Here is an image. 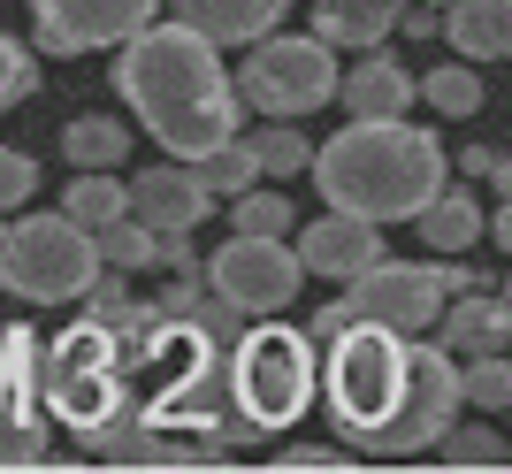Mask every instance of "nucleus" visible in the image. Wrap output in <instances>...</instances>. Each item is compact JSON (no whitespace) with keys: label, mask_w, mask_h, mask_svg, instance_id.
<instances>
[{"label":"nucleus","mask_w":512,"mask_h":474,"mask_svg":"<svg viewBox=\"0 0 512 474\" xmlns=\"http://www.w3.org/2000/svg\"><path fill=\"white\" fill-rule=\"evenodd\" d=\"M321 406L360 459H406L459 421V367L444 345L398 337L383 322H344L321 360Z\"/></svg>","instance_id":"f257e3e1"},{"label":"nucleus","mask_w":512,"mask_h":474,"mask_svg":"<svg viewBox=\"0 0 512 474\" xmlns=\"http://www.w3.org/2000/svg\"><path fill=\"white\" fill-rule=\"evenodd\" d=\"M115 92L153 130V146L176 161H207L214 146H230L245 115L237 77L222 69V46L192 23H138L115 62Z\"/></svg>","instance_id":"f03ea898"},{"label":"nucleus","mask_w":512,"mask_h":474,"mask_svg":"<svg viewBox=\"0 0 512 474\" xmlns=\"http://www.w3.org/2000/svg\"><path fill=\"white\" fill-rule=\"evenodd\" d=\"M306 169H314L329 207L367 222H413L444 192V146L428 130H413L406 115H352V130L314 146Z\"/></svg>","instance_id":"7ed1b4c3"},{"label":"nucleus","mask_w":512,"mask_h":474,"mask_svg":"<svg viewBox=\"0 0 512 474\" xmlns=\"http://www.w3.org/2000/svg\"><path fill=\"white\" fill-rule=\"evenodd\" d=\"M130 383H146V390H138V406H146L153 429L214 436V413L230 406V345H222L214 329L184 322V314H161V322L138 337Z\"/></svg>","instance_id":"20e7f679"},{"label":"nucleus","mask_w":512,"mask_h":474,"mask_svg":"<svg viewBox=\"0 0 512 474\" xmlns=\"http://www.w3.org/2000/svg\"><path fill=\"white\" fill-rule=\"evenodd\" d=\"M314 398V337L283 329L276 314L260 329H237L230 345V406L214 413V444H253V436L291 429Z\"/></svg>","instance_id":"39448f33"},{"label":"nucleus","mask_w":512,"mask_h":474,"mask_svg":"<svg viewBox=\"0 0 512 474\" xmlns=\"http://www.w3.org/2000/svg\"><path fill=\"white\" fill-rule=\"evenodd\" d=\"M92 276H100V245H92L85 222L23 215L0 230V291H16L31 306H69V299H85Z\"/></svg>","instance_id":"423d86ee"},{"label":"nucleus","mask_w":512,"mask_h":474,"mask_svg":"<svg viewBox=\"0 0 512 474\" xmlns=\"http://www.w3.org/2000/svg\"><path fill=\"white\" fill-rule=\"evenodd\" d=\"M39 398L54 413H62L69 429L85 436V429H100L107 413L130 398V360H123V337L107 322H77V329H62L54 345H46V375H39Z\"/></svg>","instance_id":"0eeeda50"},{"label":"nucleus","mask_w":512,"mask_h":474,"mask_svg":"<svg viewBox=\"0 0 512 474\" xmlns=\"http://www.w3.org/2000/svg\"><path fill=\"white\" fill-rule=\"evenodd\" d=\"M237 100L276 123H299L321 100H337V46H321L314 31L306 39H253L245 69H237Z\"/></svg>","instance_id":"6e6552de"},{"label":"nucleus","mask_w":512,"mask_h":474,"mask_svg":"<svg viewBox=\"0 0 512 474\" xmlns=\"http://www.w3.org/2000/svg\"><path fill=\"white\" fill-rule=\"evenodd\" d=\"M344 314L383 322L398 337H421L444 314V276H436V260H375V268H360L344 283Z\"/></svg>","instance_id":"1a4fd4ad"},{"label":"nucleus","mask_w":512,"mask_h":474,"mask_svg":"<svg viewBox=\"0 0 512 474\" xmlns=\"http://www.w3.org/2000/svg\"><path fill=\"white\" fill-rule=\"evenodd\" d=\"M199 276H207V291H222L237 314H283V306L299 299L306 268H299V253H291L283 237H245L237 230Z\"/></svg>","instance_id":"9d476101"},{"label":"nucleus","mask_w":512,"mask_h":474,"mask_svg":"<svg viewBox=\"0 0 512 474\" xmlns=\"http://www.w3.org/2000/svg\"><path fill=\"white\" fill-rule=\"evenodd\" d=\"M138 23H153V0H31L39 54H100L123 46Z\"/></svg>","instance_id":"9b49d317"},{"label":"nucleus","mask_w":512,"mask_h":474,"mask_svg":"<svg viewBox=\"0 0 512 474\" xmlns=\"http://www.w3.org/2000/svg\"><path fill=\"white\" fill-rule=\"evenodd\" d=\"M299 253L306 276H329V283H352L360 268H375L383 260V222L367 215H344V207H329L321 222H306V237L291 245Z\"/></svg>","instance_id":"f8f14e48"},{"label":"nucleus","mask_w":512,"mask_h":474,"mask_svg":"<svg viewBox=\"0 0 512 474\" xmlns=\"http://www.w3.org/2000/svg\"><path fill=\"white\" fill-rule=\"evenodd\" d=\"M130 215L146 230H199L214 215V192L199 176V161H161V169L130 176Z\"/></svg>","instance_id":"ddd939ff"},{"label":"nucleus","mask_w":512,"mask_h":474,"mask_svg":"<svg viewBox=\"0 0 512 474\" xmlns=\"http://www.w3.org/2000/svg\"><path fill=\"white\" fill-rule=\"evenodd\" d=\"M169 8H176V23L207 31L214 46H253V39H268L283 23L291 0H169Z\"/></svg>","instance_id":"4468645a"},{"label":"nucleus","mask_w":512,"mask_h":474,"mask_svg":"<svg viewBox=\"0 0 512 474\" xmlns=\"http://www.w3.org/2000/svg\"><path fill=\"white\" fill-rule=\"evenodd\" d=\"M413 77H406V62L398 54H383V46H367L360 62H352V77H337V100L352 115H406L413 108Z\"/></svg>","instance_id":"2eb2a0df"},{"label":"nucleus","mask_w":512,"mask_h":474,"mask_svg":"<svg viewBox=\"0 0 512 474\" xmlns=\"http://www.w3.org/2000/svg\"><path fill=\"white\" fill-rule=\"evenodd\" d=\"M436 39H451L467 62H505L512 54V0H444Z\"/></svg>","instance_id":"dca6fc26"},{"label":"nucleus","mask_w":512,"mask_h":474,"mask_svg":"<svg viewBox=\"0 0 512 474\" xmlns=\"http://www.w3.org/2000/svg\"><path fill=\"white\" fill-rule=\"evenodd\" d=\"M444 337L436 345L444 352H459V360H474V352H505L512 345V314H505V299H474V291H459V299H444Z\"/></svg>","instance_id":"f3484780"},{"label":"nucleus","mask_w":512,"mask_h":474,"mask_svg":"<svg viewBox=\"0 0 512 474\" xmlns=\"http://www.w3.org/2000/svg\"><path fill=\"white\" fill-rule=\"evenodd\" d=\"M398 8L406 0H314V39L321 46H383L398 31Z\"/></svg>","instance_id":"a211bd4d"},{"label":"nucleus","mask_w":512,"mask_h":474,"mask_svg":"<svg viewBox=\"0 0 512 474\" xmlns=\"http://www.w3.org/2000/svg\"><path fill=\"white\" fill-rule=\"evenodd\" d=\"M413 222H421V237L436 245V253H467L474 237H482V207H474V192H467V184H444V192L428 199V207H421Z\"/></svg>","instance_id":"6ab92c4d"},{"label":"nucleus","mask_w":512,"mask_h":474,"mask_svg":"<svg viewBox=\"0 0 512 474\" xmlns=\"http://www.w3.org/2000/svg\"><path fill=\"white\" fill-rule=\"evenodd\" d=\"M62 215L85 222V230H100V222L130 215V184H115V169H77V184L62 192Z\"/></svg>","instance_id":"aec40b11"},{"label":"nucleus","mask_w":512,"mask_h":474,"mask_svg":"<svg viewBox=\"0 0 512 474\" xmlns=\"http://www.w3.org/2000/svg\"><path fill=\"white\" fill-rule=\"evenodd\" d=\"M62 153H69V169H115L130 153V130L107 123V115H77V123L62 130Z\"/></svg>","instance_id":"412c9836"},{"label":"nucleus","mask_w":512,"mask_h":474,"mask_svg":"<svg viewBox=\"0 0 512 474\" xmlns=\"http://www.w3.org/2000/svg\"><path fill=\"white\" fill-rule=\"evenodd\" d=\"M46 459V421L31 413V398L0 390V467H39Z\"/></svg>","instance_id":"4be33fe9"},{"label":"nucleus","mask_w":512,"mask_h":474,"mask_svg":"<svg viewBox=\"0 0 512 474\" xmlns=\"http://www.w3.org/2000/svg\"><path fill=\"white\" fill-rule=\"evenodd\" d=\"M92 245H100V268H123V276H138V268H153V230L138 215H115L92 230Z\"/></svg>","instance_id":"5701e85b"},{"label":"nucleus","mask_w":512,"mask_h":474,"mask_svg":"<svg viewBox=\"0 0 512 474\" xmlns=\"http://www.w3.org/2000/svg\"><path fill=\"white\" fill-rule=\"evenodd\" d=\"M39 375H46V345L31 329H0V390L39 398Z\"/></svg>","instance_id":"b1692460"},{"label":"nucleus","mask_w":512,"mask_h":474,"mask_svg":"<svg viewBox=\"0 0 512 474\" xmlns=\"http://www.w3.org/2000/svg\"><path fill=\"white\" fill-rule=\"evenodd\" d=\"M459 398L482 406V413H505L512 406V360H505V352H474L467 375H459Z\"/></svg>","instance_id":"393cba45"},{"label":"nucleus","mask_w":512,"mask_h":474,"mask_svg":"<svg viewBox=\"0 0 512 474\" xmlns=\"http://www.w3.org/2000/svg\"><path fill=\"white\" fill-rule=\"evenodd\" d=\"M199 176H207L214 199H237V192H253V184H260V161H253L245 138H230V146H214L207 161H199Z\"/></svg>","instance_id":"a878e982"},{"label":"nucleus","mask_w":512,"mask_h":474,"mask_svg":"<svg viewBox=\"0 0 512 474\" xmlns=\"http://www.w3.org/2000/svg\"><path fill=\"white\" fill-rule=\"evenodd\" d=\"M245 146H253L260 176H299L306 161H314V146H306L291 123H276V115H268V130H260V138H245Z\"/></svg>","instance_id":"bb28decb"},{"label":"nucleus","mask_w":512,"mask_h":474,"mask_svg":"<svg viewBox=\"0 0 512 474\" xmlns=\"http://www.w3.org/2000/svg\"><path fill=\"white\" fill-rule=\"evenodd\" d=\"M291 215H299V207H291V199H283V192H260V184H253V192H237V230H245V237H291Z\"/></svg>","instance_id":"cd10ccee"},{"label":"nucleus","mask_w":512,"mask_h":474,"mask_svg":"<svg viewBox=\"0 0 512 474\" xmlns=\"http://www.w3.org/2000/svg\"><path fill=\"white\" fill-rule=\"evenodd\" d=\"M421 100L428 108H444V115H474L482 108V77H474V69H436V77H421Z\"/></svg>","instance_id":"c85d7f7f"},{"label":"nucleus","mask_w":512,"mask_h":474,"mask_svg":"<svg viewBox=\"0 0 512 474\" xmlns=\"http://www.w3.org/2000/svg\"><path fill=\"white\" fill-rule=\"evenodd\" d=\"M436 452H444L451 467H505V436L497 429H459V421H451V429L436 436Z\"/></svg>","instance_id":"c756f323"},{"label":"nucleus","mask_w":512,"mask_h":474,"mask_svg":"<svg viewBox=\"0 0 512 474\" xmlns=\"http://www.w3.org/2000/svg\"><path fill=\"white\" fill-rule=\"evenodd\" d=\"M23 92H39V62H31V54H23L8 31H0V115L16 108Z\"/></svg>","instance_id":"7c9ffc66"},{"label":"nucleus","mask_w":512,"mask_h":474,"mask_svg":"<svg viewBox=\"0 0 512 474\" xmlns=\"http://www.w3.org/2000/svg\"><path fill=\"white\" fill-rule=\"evenodd\" d=\"M31 192H39V161H31L23 146H0V215H8V207H23Z\"/></svg>","instance_id":"2f4dec72"},{"label":"nucleus","mask_w":512,"mask_h":474,"mask_svg":"<svg viewBox=\"0 0 512 474\" xmlns=\"http://www.w3.org/2000/svg\"><path fill=\"white\" fill-rule=\"evenodd\" d=\"M276 467H352V459H337V452H321V444H299V452H283Z\"/></svg>","instance_id":"473e14b6"},{"label":"nucleus","mask_w":512,"mask_h":474,"mask_svg":"<svg viewBox=\"0 0 512 474\" xmlns=\"http://www.w3.org/2000/svg\"><path fill=\"white\" fill-rule=\"evenodd\" d=\"M344 322H352V314H344V299H337V306H321V314H314V329H306V337H321V345H329Z\"/></svg>","instance_id":"72a5a7b5"},{"label":"nucleus","mask_w":512,"mask_h":474,"mask_svg":"<svg viewBox=\"0 0 512 474\" xmlns=\"http://www.w3.org/2000/svg\"><path fill=\"white\" fill-rule=\"evenodd\" d=\"M490 161H497V146H467V153H459V169H467V176H490Z\"/></svg>","instance_id":"f704fd0d"},{"label":"nucleus","mask_w":512,"mask_h":474,"mask_svg":"<svg viewBox=\"0 0 512 474\" xmlns=\"http://www.w3.org/2000/svg\"><path fill=\"white\" fill-rule=\"evenodd\" d=\"M490 237H497V245H505V253H512V199H505V207H497V215H490Z\"/></svg>","instance_id":"c9c22d12"},{"label":"nucleus","mask_w":512,"mask_h":474,"mask_svg":"<svg viewBox=\"0 0 512 474\" xmlns=\"http://www.w3.org/2000/svg\"><path fill=\"white\" fill-rule=\"evenodd\" d=\"M490 176H497V192L512 199V153H497V161H490Z\"/></svg>","instance_id":"e433bc0d"},{"label":"nucleus","mask_w":512,"mask_h":474,"mask_svg":"<svg viewBox=\"0 0 512 474\" xmlns=\"http://www.w3.org/2000/svg\"><path fill=\"white\" fill-rule=\"evenodd\" d=\"M497 299H505V314H512V276H505V291H497Z\"/></svg>","instance_id":"4c0bfd02"},{"label":"nucleus","mask_w":512,"mask_h":474,"mask_svg":"<svg viewBox=\"0 0 512 474\" xmlns=\"http://www.w3.org/2000/svg\"><path fill=\"white\" fill-rule=\"evenodd\" d=\"M505 459H512V444H505Z\"/></svg>","instance_id":"58836bf2"}]
</instances>
